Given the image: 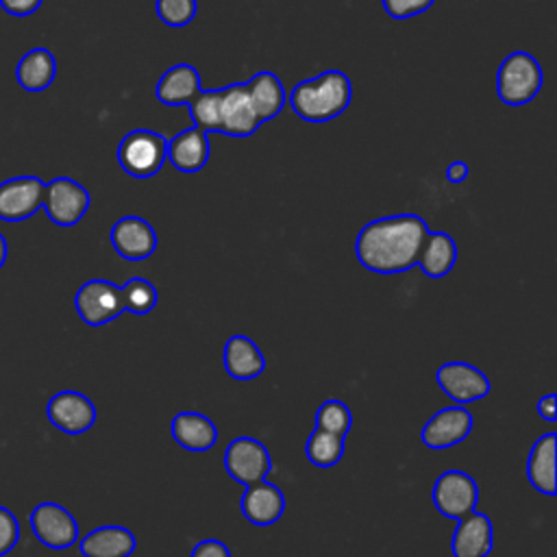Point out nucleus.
Instances as JSON below:
<instances>
[{
    "label": "nucleus",
    "instance_id": "obj_1",
    "mask_svg": "<svg viewBox=\"0 0 557 557\" xmlns=\"http://www.w3.org/2000/svg\"><path fill=\"white\" fill-rule=\"evenodd\" d=\"M429 233L426 222L416 213H396L368 222L357 239L359 263L376 274L407 272L418 263L422 242Z\"/></svg>",
    "mask_w": 557,
    "mask_h": 557
},
{
    "label": "nucleus",
    "instance_id": "obj_2",
    "mask_svg": "<svg viewBox=\"0 0 557 557\" xmlns=\"http://www.w3.org/2000/svg\"><path fill=\"white\" fill-rule=\"evenodd\" d=\"M287 100L298 117L307 122H329L348 109L352 85L342 70H326L298 83L287 94Z\"/></svg>",
    "mask_w": 557,
    "mask_h": 557
},
{
    "label": "nucleus",
    "instance_id": "obj_3",
    "mask_svg": "<svg viewBox=\"0 0 557 557\" xmlns=\"http://www.w3.org/2000/svg\"><path fill=\"white\" fill-rule=\"evenodd\" d=\"M544 74L537 59L524 50L505 57L496 74V91L505 104L520 107L531 102L542 89Z\"/></svg>",
    "mask_w": 557,
    "mask_h": 557
},
{
    "label": "nucleus",
    "instance_id": "obj_4",
    "mask_svg": "<svg viewBox=\"0 0 557 557\" xmlns=\"http://www.w3.org/2000/svg\"><path fill=\"white\" fill-rule=\"evenodd\" d=\"M168 139L148 128H135L126 133L117 146V163L135 178L154 176L165 161Z\"/></svg>",
    "mask_w": 557,
    "mask_h": 557
},
{
    "label": "nucleus",
    "instance_id": "obj_5",
    "mask_svg": "<svg viewBox=\"0 0 557 557\" xmlns=\"http://www.w3.org/2000/svg\"><path fill=\"white\" fill-rule=\"evenodd\" d=\"M222 463L226 474L244 487L265 481L272 472V455L268 446L250 435H239L231 440L224 450Z\"/></svg>",
    "mask_w": 557,
    "mask_h": 557
},
{
    "label": "nucleus",
    "instance_id": "obj_6",
    "mask_svg": "<svg viewBox=\"0 0 557 557\" xmlns=\"http://www.w3.org/2000/svg\"><path fill=\"white\" fill-rule=\"evenodd\" d=\"M431 500L444 518L459 520L476 509L479 485L463 470H446L435 479L431 487Z\"/></svg>",
    "mask_w": 557,
    "mask_h": 557
},
{
    "label": "nucleus",
    "instance_id": "obj_7",
    "mask_svg": "<svg viewBox=\"0 0 557 557\" xmlns=\"http://www.w3.org/2000/svg\"><path fill=\"white\" fill-rule=\"evenodd\" d=\"M74 307L78 318L89 326H102L115 320L124 311L122 289L113 281L107 278H91L85 281L76 296Z\"/></svg>",
    "mask_w": 557,
    "mask_h": 557
},
{
    "label": "nucleus",
    "instance_id": "obj_8",
    "mask_svg": "<svg viewBox=\"0 0 557 557\" xmlns=\"http://www.w3.org/2000/svg\"><path fill=\"white\" fill-rule=\"evenodd\" d=\"M30 531L39 544L52 550H65L78 542L76 518L59 503L44 500L30 511Z\"/></svg>",
    "mask_w": 557,
    "mask_h": 557
},
{
    "label": "nucleus",
    "instance_id": "obj_9",
    "mask_svg": "<svg viewBox=\"0 0 557 557\" xmlns=\"http://www.w3.org/2000/svg\"><path fill=\"white\" fill-rule=\"evenodd\" d=\"M46 418L54 429L67 435H81L96 424L98 411L91 398L83 392L61 389L48 398Z\"/></svg>",
    "mask_w": 557,
    "mask_h": 557
},
{
    "label": "nucleus",
    "instance_id": "obj_10",
    "mask_svg": "<svg viewBox=\"0 0 557 557\" xmlns=\"http://www.w3.org/2000/svg\"><path fill=\"white\" fill-rule=\"evenodd\" d=\"M91 202L89 191L70 176H57L46 183L44 209L59 226H74L83 220Z\"/></svg>",
    "mask_w": 557,
    "mask_h": 557
},
{
    "label": "nucleus",
    "instance_id": "obj_11",
    "mask_svg": "<svg viewBox=\"0 0 557 557\" xmlns=\"http://www.w3.org/2000/svg\"><path fill=\"white\" fill-rule=\"evenodd\" d=\"M435 381L440 389L455 403V405H470L485 398L492 389L490 379L472 363L466 361H446L437 368Z\"/></svg>",
    "mask_w": 557,
    "mask_h": 557
},
{
    "label": "nucleus",
    "instance_id": "obj_12",
    "mask_svg": "<svg viewBox=\"0 0 557 557\" xmlns=\"http://www.w3.org/2000/svg\"><path fill=\"white\" fill-rule=\"evenodd\" d=\"M474 426V416L463 405H448L435 411L422 426L420 440L431 450H444L461 444Z\"/></svg>",
    "mask_w": 557,
    "mask_h": 557
},
{
    "label": "nucleus",
    "instance_id": "obj_13",
    "mask_svg": "<svg viewBox=\"0 0 557 557\" xmlns=\"http://www.w3.org/2000/svg\"><path fill=\"white\" fill-rule=\"evenodd\" d=\"M46 183L39 176H15L0 183V220L22 222L44 207Z\"/></svg>",
    "mask_w": 557,
    "mask_h": 557
},
{
    "label": "nucleus",
    "instance_id": "obj_14",
    "mask_svg": "<svg viewBox=\"0 0 557 557\" xmlns=\"http://www.w3.org/2000/svg\"><path fill=\"white\" fill-rule=\"evenodd\" d=\"M111 246L113 250L128 259V261H144L148 259L157 248V233L154 228L139 215H126L120 218L111 226Z\"/></svg>",
    "mask_w": 557,
    "mask_h": 557
},
{
    "label": "nucleus",
    "instance_id": "obj_15",
    "mask_svg": "<svg viewBox=\"0 0 557 557\" xmlns=\"http://www.w3.org/2000/svg\"><path fill=\"white\" fill-rule=\"evenodd\" d=\"M285 507V494L268 479L244 487V494L239 498V509L244 518L255 527H272L283 518Z\"/></svg>",
    "mask_w": 557,
    "mask_h": 557
},
{
    "label": "nucleus",
    "instance_id": "obj_16",
    "mask_svg": "<svg viewBox=\"0 0 557 557\" xmlns=\"http://www.w3.org/2000/svg\"><path fill=\"white\" fill-rule=\"evenodd\" d=\"M494 548V529L487 513L470 511L459 518L450 537L453 557H487Z\"/></svg>",
    "mask_w": 557,
    "mask_h": 557
},
{
    "label": "nucleus",
    "instance_id": "obj_17",
    "mask_svg": "<svg viewBox=\"0 0 557 557\" xmlns=\"http://www.w3.org/2000/svg\"><path fill=\"white\" fill-rule=\"evenodd\" d=\"M259 117L255 115V109L250 104L248 91L244 83H233L228 87H222V100H220V133L233 135V137H248L257 131Z\"/></svg>",
    "mask_w": 557,
    "mask_h": 557
},
{
    "label": "nucleus",
    "instance_id": "obj_18",
    "mask_svg": "<svg viewBox=\"0 0 557 557\" xmlns=\"http://www.w3.org/2000/svg\"><path fill=\"white\" fill-rule=\"evenodd\" d=\"M170 435L172 440L189 450V453H205L211 450L218 444V426L211 418H207L200 411H178L172 420H170Z\"/></svg>",
    "mask_w": 557,
    "mask_h": 557
},
{
    "label": "nucleus",
    "instance_id": "obj_19",
    "mask_svg": "<svg viewBox=\"0 0 557 557\" xmlns=\"http://www.w3.org/2000/svg\"><path fill=\"white\" fill-rule=\"evenodd\" d=\"M83 557H131L137 548V537L122 524H102L78 537Z\"/></svg>",
    "mask_w": 557,
    "mask_h": 557
},
{
    "label": "nucleus",
    "instance_id": "obj_20",
    "mask_svg": "<svg viewBox=\"0 0 557 557\" xmlns=\"http://www.w3.org/2000/svg\"><path fill=\"white\" fill-rule=\"evenodd\" d=\"M209 154H211L209 135L196 126L181 131L178 135L168 139V146H165V159H170L176 170L187 174L202 170L205 163L209 161Z\"/></svg>",
    "mask_w": 557,
    "mask_h": 557
},
{
    "label": "nucleus",
    "instance_id": "obj_21",
    "mask_svg": "<svg viewBox=\"0 0 557 557\" xmlns=\"http://www.w3.org/2000/svg\"><path fill=\"white\" fill-rule=\"evenodd\" d=\"M222 363L231 379L252 381L265 370V357L248 335H231L222 350Z\"/></svg>",
    "mask_w": 557,
    "mask_h": 557
},
{
    "label": "nucleus",
    "instance_id": "obj_22",
    "mask_svg": "<svg viewBox=\"0 0 557 557\" xmlns=\"http://www.w3.org/2000/svg\"><path fill=\"white\" fill-rule=\"evenodd\" d=\"M555 453H557V433L555 431L540 435L529 450L527 479H529L531 487L544 496L557 494Z\"/></svg>",
    "mask_w": 557,
    "mask_h": 557
},
{
    "label": "nucleus",
    "instance_id": "obj_23",
    "mask_svg": "<svg viewBox=\"0 0 557 557\" xmlns=\"http://www.w3.org/2000/svg\"><path fill=\"white\" fill-rule=\"evenodd\" d=\"M200 91V74L189 63H176L168 67L157 83V98L163 104H189Z\"/></svg>",
    "mask_w": 557,
    "mask_h": 557
},
{
    "label": "nucleus",
    "instance_id": "obj_24",
    "mask_svg": "<svg viewBox=\"0 0 557 557\" xmlns=\"http://www.w3.org/2000/svg\"><path fill=\"white\" fill-rule=\"evenodd\" d=\"M246 91L250 98V104L255 109V115L259 117V122H268L274 115L281 113V109L285 107L287 94L283 83L278 81V76L274 72H257L248 83H246Z\"/></svg>",
    "mask_w": 557,
    "mask_h": 557
},
{
    "label": "nucleus",
    "instance_id": "obj_25",
    "mask_svg": "<svg viewBox=\"0 0 557 557\" xmlns=\"http://www.w3.org/2000/svg\"><path fill=\"white\" fill-rule=\"evenodd\" d=\"M57 76V59L48 48H33L15 65V78L26 91H44Z\"/></svg>",
    "mask_w": 557,
    "mask_h": 557
},
{
    "label": "nucleus",
    "instance_id": "obj_26",
    "mask_svg": "<svg viewBox=\"0 0 557 557\" xmlns=\"http://www.w3.org/2000/svg\"><path fill=\"white\" fill-rule=\"evenodd\" d=\"M455 261H457L455 239L444 231H433V233L429 231L418 255L420 270L431 278H442L453 270Z\"/></svg>",
    "mask_w": 557,
    "mask_h": 557
},
{
    "label": "nucleus",
    "instance_id": "obj_27",
    "mask_svg": "<svg viewBox=\"0 0 557 557\" xmlns=\"http://www.w3.org/2000/svg\"><path fill=\"white\" fill-rule=\"evenodd\" d=\"M346 450V437L313 429L305 444V457L315 468H333L342 461Z\"/></svg>",
    "mask_w": 557,
    "mask_h": 557
},
{
    "label": "nucleus",
    "instance_id": "obj_28",
    "mask_svg": "<svg viewBox=\"0 0 557 557\" xmlns=\"http://www.w3.org/2000/svg\"><path fill=\"white\" fill-rule=\"evenodd\" d=\"M220 100H222V87L198 91V96L187 104L191 126L200 128L202 133H220Z\"/></svg>",
    "mask_w": 557,
    "mask_h": 557
},
{
    "label": "nucleus",
    "instance_id": "obj_29",
    "mask_svg": "<svg viewBox=\"0 0 557 557\" xmlns=\"http://www.w3.org/2000/svg\"><path fill=\"white\" fill-rule=\"evenodd\" d=\"M122 302H124V311H131L135 315H146L154 309L159 294L157 287L144 278V276H133L128 278L122 287Z\"/></svg>",
    "mask_w": 557,
    "mask_h": 557
},
{
    "label": "nucleus",
    "instance_id": "obj_30",
    "mask_svg": "<svg viewBox=\"0 0 557 557\" xmlns=\"http://www.w3.org/2000/svg\"><path fill=\"white\" fill-rule=\"evenodd\" d=\"M350 426H352V411L346 403H342L337 398H329L318 407L313 429L346 437Z\"/></svg>",
    "mask_w": 557,
    "mask_h": 557
},
{
    "label": "nucleus",
    "instance_id": "obj_31",
    "mask_svg": "<svg viewBox=\"0 0 557 557\" xmlns=\"http://www.w3.org/2000/svg\"><path fill=\"white\" fill-rule=\"evenodd\" d=\"M154 11L165 26L181 28L196 17L198 2L196 0H157Z\"/></svg>",
    "mask_w": 557,
    "mask_h": 557
},
{
    "label": "nucleus",
    "instance_id": "obj_32",
    "mask_svg": "<svg viewBox=\"0 0 557 557\" xmlns=\"http://www.w3.org/2000/svg\"><path fill=\"white\" fill-rule=\"evenodd\" d=\"M20 542V522L13 511L0 505V557L9 555Z\"/></svg>",
    "mask_w": 557,
    "mask_h": 557
},
{
    "label": "nucleus",
    "instance_id": "obj_33",
    "mask_svg": "<svg viewBox=\"0 0 557 557\" xmlns=\"http://www.w3.org/2000/svg\"><path fill=\"white\" fill-rule=\"evenodd\" d=\"M435 0H383L385 11L396 20H407L431 9Z\"/></svg>",
    "mask_w": 557,
    "mask_h": 557
},
{
    "label": "nucleus",
    "instance_id": "obj_34",
    "mask_svg": "<svg viewBox=\"0 0 557 557\" xmlns=\"http://www.w3.org/2000/svg\"><path fill=\"white\" fill-rule=\"evenodd\" d=\"M189 557H233V553H231V548L224 542L209 537V540H200L191 548Z\"/></svg>",
    "mask_w": 557,
    "mask_h": 557
},
{
    "label": "nucleus",
    "instance_id": "obj_35",
    "mask_svg": "<svg viewBox=\"0 0 557 557\" xmlns=\"http://www.w3.org/2000/svg\"><path fill=\"white\" fill-rule=\"evenodd\" d=\"M41 7V0H0V9L15 17L33 15Z\"/></svg>",
    "mask_w": 557,
    "mask_h": 557
},
{
    "label": "nucleus",
    "instance_id": "obj_36",
    "mask_svg": "<svg viewBox=\"0 0 557 557\" xmlns=\"http://www.w3.org/2000/svg\"><path fill=\"white\" fill-rule=\"evenodd\" d=\"M540 418H544L546 422H555L557 420V396L555 394H546L537 400L535 405Z\"/></svg>",
    "mask_w": 557,
    "mask_h": 557
},
{
    "label": "nucleus",
    "instance_id": "obj_37",
    "mask_svg": "<svg viewBox=\"0 0 557 557\" xmlns=\"http://www.w3.org/2000/svg\"><path fill=\"white\" fill-rule=\"evenodd\" d=\"M468 176V163L466 161H450L446 165V181L448 183H461Z\"/></svg>",
    "mask_w": 557,
    "mask_h": 557
},
{
    "label": "nucleus",
    "instance_id": "obj_38",
    "mask_svg": "<svg viewBox=\"0 0 557 557\" xmlns=\"http://www.w3.org/2000/svg\"><path fill=\"white\" fill-rule=\"evenodd\" d=\"M7 252H9V246H7L4 235L0 233V268H2V265H4V261H7Z\"/></svg>",
    "mask_w": 557,
    "mask_h": 557
}]
</instances>
